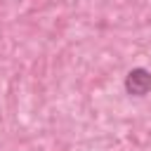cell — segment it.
Listing matches in <instances>:
<instances>
[{
    "label": "cell",
    "mask_w": 151,
    "mask_h": 151,
    "mask_svg": "<svg viewBox=\"0 0 151 151\" xmlns=\"http://www.w3.org/2000/svg\"><path fill=\"white\" fill-rule=\"evenodd\" d=\"M125 90L132 97H144L151 92V73L146 68H132L125 76Z\"/></svg>",
    "instance_id": "6da1fadb"
}]
</instances>
